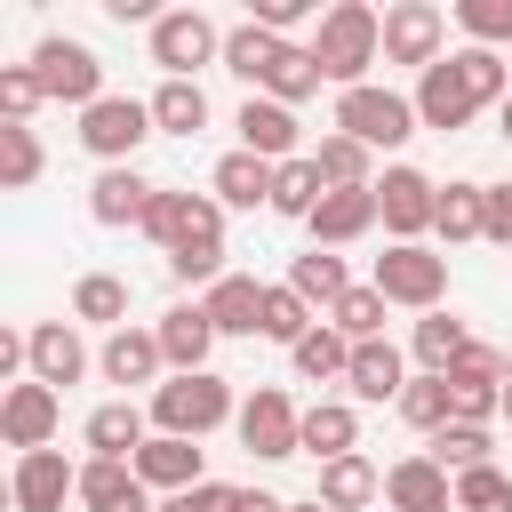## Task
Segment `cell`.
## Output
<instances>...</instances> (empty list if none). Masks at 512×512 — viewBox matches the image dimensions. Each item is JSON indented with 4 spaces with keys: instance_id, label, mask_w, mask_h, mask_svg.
<instances>
[{
    "instance_id": "1",
    "label": "cell",
    "mask_w": 512,
    "mask_h": 512,
    "mask_svg": "<svg viewBox=\"0 0 512 512\" xmlns=\"http://www.w3.org/2000/svg\"><path fill=\"white\" fill-rule=\"evenodd\" d=\"M304 48H312L320 80H336V96L344 88H368V64H384V16L368 0H336Z\"/></svg>"
},
{
    "instance_id": "2",
    "label": "cell",
    "mask_w": 512,
    "mask_h": 512,
    "mask_svg": "<svg viewBox=\"0 0 512 512\" xmlns=\"http://www.w3.org/2000/svg\"><path fill=\"white\" fill-rule=\"evenodd\" d=\"M232 416H240V400H232V384H224L216 368L168 376V384L152 392V432H176V440H208V432L232 424Z\"/></svg>"
},
{
    "instance_id": "3",
    "label": "cell",
    "mask_w": 512,
    "mask_h": 512,
    "mask_svg": "<svg viewBox=\"0 0 512 512\" xmlns=\"http://www.w3.org/2000/svg\"><path fill=\"white\" fill-rule=\"evenodd\" d=\"M328 128H344L352 144H368V152H400L424 120H416V96H400V88H384V80H368V88H344L336 96V120Z\"/></svg>"
},
{
    "instance_id": "4",
    "label": "cell",
    "mask_w": 512,
    "mask_h": 512,
    "mask_svg": "<svg viewBox=\"0 0 512 512\" xmlns=\"http://www.w3.org/2000/svg\"><path fill=\"white\" fill-rule=\"evenodd\" d=\"M384 304H400V312H440L448 304V256L440 248H424V240H392L384 256H376V280H368Z\"/></svg>"
},
{
    "instance_id": "5",
    "label": "cell",
    "mask_w": 512,
    "mask_h": 512,
    "mask_svg": "<svg viewBox=\"0 0 512 512\" xmlns=\"http://www.w3.org/2000/svg\"><path fill=\"white\" fill-rule=\"evenodd\" d=\"M144 240H160L168 256H208V248H224V208H216V192H176V184H160V192H152V216H144Z\"/></svg>"
},
{
    "instance_id": "6",
    "label": "cell",
    "mask_w": 512,
    "mask_h": 512,
    "mask_svg": "<svg viewBox=\"0 0 512 512\" xmlns=\"http://www.w3.org/2000/svg\"><path fill=\"white\" fill-rule=\"evenodd\" d=\"M144 136H160L152 128V96H104V104L80 112V152L96 168H136V144Z\"/></svg>"
},
{
    "instance_id": "7",
    "label": "cell",
    "mask_w": 512,
    "mask_h": 512,
    "mask_svg": "<svg viewBox=\"0 0 512 512\" xmlns=\"http://www.w3.org/2000/svg\"><path fill=\"white\" fill-rule=\"evenodd\" d=\"M232 432H240V448H248L256 464H288V456H304V408H296L280 384H256V392L240 400Z\"/></svg>"
},
{
    "instance_id": "8",
    "label": "cell",
    "mask_w": 512,
    "mask_h": 512,
    "mask_svg": "<svg viewBox=\"0 0 512 512\" xmlns=\"http://www.w3.org/2000/svg\"><path fill=\"white\" fill-rule=\"evenodd\" d=\"M152 64L160 80H200V64H224V32L208 8H160L152 24Z\"/></svg>"
},
{
    "instance_id": "9",
    "label": "cell",
    "mask_w": 512,
    "mask_h": 512,
    "mask_svg": "<svg viewBox=\"0 0 512 512\" xmlns=\"http://www.w3.org/2000/svg\"><path fill=\"white\" fill-rule=\"evenodd\" d=\"M32 72H40V88H48V104H104L112 88H104V64H96V48L88 40H64V32H48L40 48H32Z\"/></svg>"
},
{
    "instance_id": "10",
    "label": "cell",
    "mask_w": 512,
    "mask_h": 512,
    "mask_svg": "<svg viewBox=\"0 0 512 512\" xmlns=\"http://www.w3.org/2000/svg\"><path fill=\"white\" fill-rule=\"evenodd\" d=\"M440 56H448V16H440L432 0H392V8H384V64L432 72Z\"/></svg>"
},
{
    "instance_id": "11",
    "label": "cell",
    "mask_w": 512,
    "mask_h": 512,
    "mask_svg": "<svg viewBox=\"0 0 512 512\" xmlns=\"http://www.w3.org/2000/svg\"><path fill=\"white\" fill-rule=\"evenodd\" d=\"M56 424H64V392H48V384H32V376L0 392V440H8L16 456L56 448Z\"/></svg>"
},
{
    "instance_id": "12",
    "label": "cell",
    "mask_w": 512,
    "mask_h": 512,
    "mask_svg": "<svg viewBox=\"0 0 512 512\" xmlns=\"http://www.w3.org/2000/svg\"><path fill=\"white\" fill-rule=\"evenodd\" d=\"M376 208H384V232L392 240H424L432 216H440V184L424 168H384L376 176Z\"/></svg>"
},
{
    "instance_id": "13",
    "label": "cell",
    "mask_w": 512,
    "mask_h": 512,
    "mask_svg": "<svg viewBox=\"0 0 512 512\" xmlns=\"http://www.w3.org/2000/svg\"><path fill=\"white\" fill-rule=\"evenodd\" d=\"M64 496H80V464H72L64 448L16 456V472H8V504H16V512H64Z\"/></svg>"
},
{
    "instance_id": "14",
    "label": "cell",
    "mask_w": 512,
    "mask_h": 512,
    "mask_svg": "<svg viewBox=\"0 0 512 512\" xmlns=\"http://www.w3.org/2000/svg\"><path fill=\"white\" fill-rule=\"evenodd\" d=\"M472 112H480V96H472V80H464L456 56H440L432 72H416V120L424 128L456 136V128H472Z\"/></svg>"
},
{
    "instance_id": "15",
    "label": "cell",
    "mask_w": 512,
    "mask_h": 512,
    "mask_svg": "<svg viewBox=\"0 0 512 512\" xmlns=\"http://www.w3.org/2000/svg\"><path fill=\"white\" fill-rule=\"evenodd\" d=\"M136 480H144L152 496H184V488H200V480H208V456H200V440L152 432V440L136 448Z\"/></svg>"
},
{
    "instance_id": "16",
    "label": "cell",
    "mask_w": 512,
    "mask_h": 512,
    "mask_svg": "<svg viewBox=\"0 0 512 512\" xmlns=\"http://www.w3.org/2000/svg\"><path fill=\"white\" fill-rule=\"evenodd\" d=\"M232 128H240V152H256V160H304L296 144H304V128H296V112L288 104H272V96H248L240 112H232Z\"/></svg>"
},
{
    "instance_id": "17",
    "label": "cell",
    "mask_w": 512,
    "mask_h": 512,
    "mask_svg": "<svg viewBox=\"0 0 512 512\" xmlns=\"http://www.w3.org/2000/svg\"><path fill=\"white\" fill-rule=\"evenodd\" d=\"M24 344H32V384L64 392V384H80V376H88V344H80V328H72V320H32V328H24Z\"/></svg>"
},
{
    "instance_id": "18",
    "label": "cell",
    "mask_w": 512,
    "mask_h": 512,
    "mask_svg": "<svg viewBox=\"0 0 512 512\" xmlns=\"http://www.w3.org/2000/svg\"><path fill=\"white\" fill-rule=\"evenodd\" d=\"M80 440H88V456H104V464H136V448L152 440V408H136V400H104V408H88Z\"/></svg>"
},
{
    "instance_id": "19",
    "label": "cell",
    "mask_w": 512,
    "mask_h": 512,
    "mask_svg": "<svg viewBox=\"0 0 512 512\" xmlns=\"http://www.w3.org/2000/svg\"><path fill=\"white\" fill-rule=\"evenodd\" d=\"M384 504L392 512H456V480L432 464V448H416L384 472Z\"/></svg>"
},
{
    "instance_id": "20",
    "label": "cell",
    "mask_w": 512,
    "mask_h": 512,
    "mask_svg": "<svg viewBox=\"0 0 512 512\" xmlns=\"http://www.w3.org/2000/svg\"><path fill=\"white\" fill-rule=\"evenodd\" d=\"M152 176L144 168H96V184H88V216L104 224V232H120V224H144L152 216Z\"/></svg>"
},
{
    "instance_id": "21",
    "label": "cell",
    "mask_w": 512,
    "mask_h": 512,
    "mask_svg": "<svg viewBox=\"0 0 512 512\" xmlns=\"http://www.w3.org/2000/svg\"><path fill=\"white\" fill-rule=\"evenodd\" d=\"M384 224V208H376V184H360V192H328L320 208H312V248H352V240H368Z\"/></svg>"
},
{
    "instance_id": "22",
    "label": "cell",
    "mask_w": 512,
    "mask_h": 512,
    "mask_svg": "<svg viewBox=\"0 0 512 512\" xmlns=\"http://www.w3.org/2000/svg\"><path fill=\"white\" fill-rule=\"evenodd\" d=\"M96 368H104V384H168V352H160V336L152 328H112L104 336V352H96Z\"/></svg>"
},
{
    "instance_id": "23",
    "label": "cell",
    "mask_w": 512,
    "mask_h": 512,
    "mask_svg": "<svg viewBox=\"0 0 512 512\" xmlns=\"http://www.w3.org/2000/svg\"><path fill=\"white\" fill-rule=\"evenodd\" d=\"M152 336H160V352H168V376H200L208 352H216V320H208L200 304H168Z\"/></svg>"
},
{
    "instance_id": "24",
    "label": "cell",
    "mask_w": 512,
    "mask_h": 512,
    "mask_svg": "<svg viewBox=\"0 0 512 512\" xmlns=\"http://www.w3.org/2000/svg\"><path fill=\"white\" fill-rule=\"evenodd\" d=\"M344 392L352 400H392L400 408V392H408V360H400V344L392 336H376V344H352V368H344Z\"/></svg>"
},
{
    "instance_id": "25",
    "label": "cell",
    "mask_w": 512,
    "mask_h": 512,
    "mask_svg": "<svg viewBox=\"0 0 512 512\" xmlns=\"http://www.w3.org/2000/svg\"><path fill=\"white\" fill-rule=\"evenodd\" d=\"M200 312L216 320V336H264V280H248V272H224V280L200 296Z\"/></svg>"
},
{
    "instance_id": "26",
    "label": "cell",
    "mask_w": 512,
    "mask_h": 512,
    "mask_svg": "<svg viewBox=\"0 0 512 512\" xmlns=\"http://www.w3.org/2000/svg\"><path fill=\"white\" fill-rule=\"evenodd\" d=\"M80 504H88V512H160L152 488L136 480V464H104V456L80 464Z\"/></svg>"
},
{
    "instance_id": "27",
    "label": "cell",
    "mask_w": 512,
    "mask_h": 512,
    "mask_svg": "<svg viewBox=\"0 0 512 512\" xmlns=\"http://www.w3.org/2000/svg\"><path fill=\"white\" fill-rule=\"evenodd\" d=\"M280 56H288V40H280V32H264L256 16L224 32V72H232V80H248V96H264V80H272V64H280Z\"/></svg>"
},
{
    "instance_id": "28",
    "label": "cell",
    "mask_w": 512,
    "mask_h": 512,
    "mask_svg": "<svg viewBox=\"0 0 512 512\" xmlns=\"http://www.w3.org/2000/svg\"><path fill=\"white\" fill-rule=\"evenodd\" d=\"M272 176H280L272 160H256V152H240V144H232V152L216 160L208 192H216V208H272Z\"/></svg>"
},
{
    "instance_id": "29",
    "label": "cell",
    "mask_w": 512,
    "mask_h": 512,
    "mask_svg": "<svg viewBox=\"0 0 512 512\" xmlns=\"http://www.w3.org/2000/svg\"><path fill=\"white\" fill-rule=\"evenodd\" d=\"M288 288H296L312 312H336V304L352 296V272H344L336 248H304V256H288Z\"/></svg>"
},
{
    "instance_id": "30",
    "label": "cell",
    "mask_w": 512,
    "mask_h": 512,
    "mask_svg": "<svg viewBox=\"0 0 512 512\" xmlns=\"http://www.w3.org/2000/svg\"><path fill=\"white\" fill-rule=\"evenodd\" d=\"M304 456H320V464L360 456V408L352 400H312L304 408Z\"/></svg>"
},
{
    "instance_id": "31",
    "label": "cell",
    "mask_w": 512,
    "mask_h": 512,
    "mask_svg": "<svg viewBox=\"0 0 512 512\" xmlns=\"http://www.w3.org/2000/svg\"><path fill=\"white\" fill-rule=\"evenodd\" d=\"M312 168H320V184H328V192H360V184H376V152H368V144H352L344 128H328V136L312 144Z\"/></svg>"
},
{
    "instance_id": "32",
    "label": "cell",
    "mask_w": 512,
    "mask_h": 512,
    "mask_svg": "<svg viewBox=\"0 0 512 512\" xmlns=\"http://www.w3.org/2000/svg\"><path fill=\"white\" fill-rule=\"evenodd\" d=\"M464 344H472V328H464L448 304H440V312H424V320L408 328V352H416V368H424V376H448Z\"/></svg>"
},
{
    "instance_id": "33",
    "label": "cell",
    "mask_w": 512,
    "mask_h": 512,
    "mask_svg": "<svg viewBox=\"0 0 512 512\" xmlns=\"http://www.w3.org/2000/svg\"><path fill=\"white\" fill-rule=\"evenodd\" d=\"M328 512H360V504H376L384 496V472L368 464V456H336V464H320V488H312Z\"/></svg>"
},
{
    "instance_id": "34",
    "label": "cell",
    "mask_w": 512,
    "mask_h": 512,
    "mask_svg": "<svg viewBox=\"0 0 512 512\" xmlns=\"http://www.w3.org/2000/svg\"><path fill=\"white\" fill-rule=\"evenodd\" d=\"M72 320H88V328H128V280L120 272H80L72 280Z\"/></svg>"
},
{
    "instance_id": "35",
    "label": "cell",
    "mask_w": 512,
    "mask_h": 512,
    "mask_svg": "<svg viewBox=\"0 0 512 512\" xmlns=\"http://www.w3.org/2000/svg\"><path fill=\"white\" fill-rule=\"evenodd\" d=\"M152 128L160 136H200L208 128V88L200 80H160L152 88Z\"/></svg>"
},
{
    "instance_id": "36",
    "label": "cell",
    "mask_w": 512,
    "mask_h": 512,
    "mask_svg": "<svg viewBox=\"0 0 512 512\" xmlns=\"http://www.w3.org/2000/svg\"><path fill=\"white\" fill-rule=\"evenodd\" d=\"M432 232L456 248V240H488V184H440V216Z\"/></svg>"
},
{
    "instance_id": "37",
    "label": "cell",
    "mask_w": 512,
    "mask_h": 512,
    "mask_svg": "<svg viewBox=\"0 0 512 512\" xmlns=\"http://www.w3.org/2000/svg\"><path fill=\"white\" fill-rule=\"evenodd\" d=\"M432 464H440L448 480H464V472L496 464V432H488V424H448V432H432Z\"/></svg>"
},
{
    "instance_id": "38",
    "label": "cell",
    "mask_w": 512,
    "mask_h": 512,
    "mask_svg": "<svg viewBox=\"0 0 512 512\" xmlns=\"http://www.w3.org/2000/svg\"><path fill=\"white\" fill-rule=\"evenodd\" d=\"M328 200V184H320V168H312V152L304 160H280V176H272V216H296V224H312V208Z\"/></svg>"
},
{
    "instance_id": "39",
    "label": "cell",
    "mask_w": 512,
    "mask_h": 512,
    "mask_svg": "<svg viewBox=\"0 0 512 512\" xmlns=\"http://www.w3.org/2000/svg\"><path fill=\"white\" fill-rule=\"evenodd\" d=\"M288 360H296V376H304V384H344V368H352V336H336V328L320 320Z\"/></svg>"
},
{
    "instance_id": "40",
    "label": "cell",
    "mask_w": 512,
    "mask_h": 512,
    "mask_svg": "<svg viewBox=\"0 0 512 512\" xmlns=\"http://www.w3.org/2000/svg\"><path fill=\"white\" fill-rule=\"evenodd\" d=\"M400 416H408L424 440H432V432H448V424H456V392H448V376H424V368H416V376H408V392H400Z\"/></svg>"
},
{
    "instance_id": "41",
    "label": "cell",
    "mask_w": 512,
    "mask_h": 512,
    "mask_svg": "<svg viewBox=\"0 0 512 512\" xmlns=\"http://www.w3.org/2000/svg\"><path fill=\"white\" fill-rule=\"evenodd\" d=\"M312 328H320V312H312V304H304V296H296L288 280H272V288H264V336L296 352V344H304Z\"/></svg>"
},
{
    "instance_id": "42",
    "label": "cell",
    "mask_w": 512,
    "mask_h": 512,
    "mask_svg": "<svg viewBox=\"0 0 512 512\" xmlns=\"http://www.w3.org/2000/svg\"><path fill=\"white\" fill-rule=\"evenodd\" d=\"M456 32L464 48H512V0H456Z\"/></svg>"
},
{
    "instance_id": "43",
    "label": "cell",
    "mask_w": 512,
    "mask_h": 512,
    "mask_svg": "<svg viewBox=\"0 0 512 512\" xmlns=\"http://www.w3.org/2000/svg\"><path fill=\"white\" fill-rule=\"evenodd\" d=\"M264 96H272V104H288V112H296L304 96H320V64H312V48H304V40H288V56L272 64Z\"/></svg>"
},
{
    "instance_id": "44",
    "label": "cell",
    "mask_w": 512,
    "mask_h": 512,
    "mask_svg": "<svg viewBox=\"0 0 512 512\" xmlns=\"http://www.w3.org/2000/svg\"><path fill=\"white\" fill-rule=\"evenodd\" d=\"M40 168H48V160H40V136L0 120V192H32V184H40Z\"/></svg>"
},
{
    "instance_id": "45",
    "label": "cell",
    "mask_w": 512,
    "mask_h": 512,
    "mask_svg": "<svg viewBox=\"0 0 512 512\" xmlns=\"http://www.w3.org/2000/svg\"><path fill=\"white\" fill-rule=\"evenodd\" d=\"M456 64H464V80H472V96H480V112L512 96V56H496V48H456Z\"/></svg>"
},
{
    "instance_id": "46",
    "label": "cell",
    "mask_w": 512,
    "mask_h": 512,
    "mask_svg": "<svg viewBox=\"0 0 512 512\" xmlns=\"http://www.w3.org/2000/svg\"><path fill=\"white\" fill-rule=\"evenodd\" d=\"M40 104H48L40 72H32V64H0V120H8V128H32Z\"/></svg>"
},
{
    "instance_id": "47",
    "label": "cell",
    "mask_w": 512,
    "mask_h": 512,
    "mask_svg": "<svg viewBox=\"0 0 512 512\" xmlns=\"http://www.w3.org/2000/svg\"><path fill=\"white\" fill-rule=\"evenodd\" d=\"M384 312H392V304H384L376 288H352V296L328 312V328H336V336H352V344H376V336H384Z\"/></svg>"
},
{
    "instance_id": "48",
    "label": "cell",
    "mask_w": 512,
    "mask_h": 512,
    "mask_svg": "<svg viewBox=\"0 0 512 512\" xmlns=\"http://www.w3.org/2000/svg\"><path fill=\"white\" fill-rule=\"evenodd\" d=\"M456 512H512V472L504 464H480L456 480Z\"/></svg>"
},
{
    "instance_id": "49",
    "label": "cell",
    "mask_w": 512,
    "mask_h": 512,
    "mask_svg": "<svg viewBox=\"0 0 512 512\" xmlns=\"http://www.w3.org/2000/svg\"><path fill=\"white\" fill-rule=\"evenodd\" d=\"M448 384H504V352L472 336V344L456 352V368H448Z\"/></svg>"
},
{
    "instance_id": "50",
    "label": "cell",
    "mask_w": 512,
    "mask_h": 512,
    "mask_svg": "<svg viewBox=\"0 0 512 512\" xmlns=\"http://www.w3.org/2000/svg\"><path fill=\"white\" fill-rule=\"evenodd\" d=\"M160 512H240V488L200 480V488H184V496H160Z\"/></svg>"
},
{
    "instance_id": "51",
    "label": "cell",
    "mask_w": 512,
    "mask_h": 512,
    "mask_svg": "<svg viewBox=\"0 0 512 512\" xmlns=\"http://www.w3.org/2000/svg\"><path fill=\"white\" fill-rule=\"evenodd\" d=\"M304 16H312V0H256V24H264V32H280V40H288Z\"/></svg>"
},
{
    "instance_id": "52",
    "label": "cell",
    "mask_w": 512,
    "mask_h": 512,
    "mask_svg": "<svg viewBox=\"0 0 512 512\" xmlns=\"http://www.w3.org/2000/svg\"><path fill=\"white\" fill-rule=\"evenodd\" d=\"M488 240L512 248V184H488Z\"/></svg>"
},
{
    "instance_id": "53",
    "label": "cell",
    "mask_w": 512,
    "mask_h": 512,
    "mask_svg": "<svg viewBox=\"0 0 512 512\" xmlns=\"http://www.w3.org/2000/svg\"><path fill=\"white\" fill-rule=\"evenodd\" d=\"M496 128H504V144H512V96H504V104H496Z\"/></svg>"
},
{
    "instance_id": "54",
    "label": "cell",
    "mask_w": 512,
    "mask_h": 512,
    "mask_svg": "<svg viewBox=\"0 0 512 512\" xmlns=\"http://www.w3.org/2000/svg\"><path fill=\"white\" fill-rule=\"evenodd\" d=\"M288 512H328V504H320V496H304V504H288Z\"/></svg>"
},
{
    "instance_id": "55",
    "label": "cell",
    "mask_w": 512,
    "mask_h": 512,
    "mask_svg": "<svg viewBox=\"0 0 512 512\" xmlns=\"http://www.w3.org/2000/svg\"><path fill=\"white\" fill-rule=\"evenodd\" d=\"M504 424H512V384H504Z\"/></svg>"
},
{
    "instance_id": "56",
    "label": "cell",
    "mask_w": 512,
    "mask_h": 512,
    "mask_svg": "<svg viewBox=\"0 0 512 512\" xmlns=\"http://www.w3.org/2000/svg\"><path fill=\"white\" fill-rule=\"evenodd\" d=\"M504 384H512V352H504Z\"/></svg>"
}]
</instances>
